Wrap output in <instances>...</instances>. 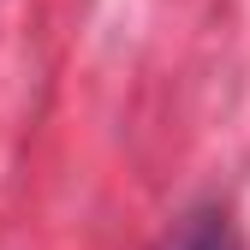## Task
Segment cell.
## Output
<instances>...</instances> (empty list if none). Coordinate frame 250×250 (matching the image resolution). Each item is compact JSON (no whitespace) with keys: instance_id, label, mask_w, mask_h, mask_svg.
Returning a JSON list of instances; mask_svg holds the SVG:
<instances>
[{"instance_id":"cell-1","label":"cell","mask_w":250,"mask_h":250,"mask_svg":"<svg viewBox=\"0 0 250 250\" xmlns=\"http://www.w3.org/2000/svg\"><path fill=\"white\" fill-rule=\"evenodd\" d=\"M167 250H238V238H232V227H227V214H197Z\"/></svg>"}]
</instances>
